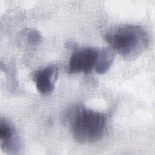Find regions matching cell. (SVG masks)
Here are the masks:
<instances>
[{
    "mask_svg": "<svg viewBox=\"0 0 155 155\" xmlns=\"http://www.w3.org/2000/svg\"><path fill=\"white\" fill-rule=\"evenodd\" d=\"M63 124L79 143H88L100 140L106 127L105 116L101 113L76 104L68 107L62 116Z\"/></svg>",
    "mask_w": 155,
    "mask_h": 155,
    "instance_id": "obj_1",
    "label": "cell"
},
{
    "mask_svg": "<svg viewBox=\"0 0 155 155\" xmlns=\"http://www.w3.org/2000/svg\"><path fill=\"white\" fill-rule=\"evenodd\" d=\"M104 38L113 51L127 60L139 58L149 45L148 33L137 25L122 24L112 27L105 33Z\"/></svg>",
    "mask_w": 155,
    "mask_h": 155,
    "instance_id": "obj_2",
    "label": "cell"
},
{
    "mask_svg": "<svg viewBox=\"0 0 155 155\" xmlns=\"http://www.w3.org/2000/svg\"><path fill=\"white\" fill-rule=\"evenodd\" d=\"M99 49L85 47L76 50L71 55L68 66L69 73H89L97 63Z\"/></svg>",
    "mask_w": 155,
    "mask_h": 155,
    "instance_id": "obj_3",
    "label": "cell"
},
{
    "mask_svg": "<svg viewBox=\"0 0 155 155\" xmlns=\"http://www.w3.org/2000/svg\"><path fill=\"white\" fill-rule=\"evenodd\" d=\"M57 77V67L50 65L34 71L31 78L35 83L38 91L41 94L47 96L53 92Z\"/></svg>",
    "mask_w": 155,
    "mask_h": 155,
    "instance_id": "obj_4",
    "label": "cell"
},
{
    "mask_svg": "<svg viewBox=\"0 0 155 155\" xmlns=\"http://www.w3.org/2000/svg\"><path fill=\"white\" fill-rule=\"evenodd\" d=\"M0 143L1 148L8 153H15L21 147V140L14 127L2 118L0 120Z\"/></svg>",
    "mask_w": 155,
    "mask_h": 155,
    "instance_id": "obj_5",
    "label": "cell"
},
{
    "mask_svg": "<svg viewBox=\"0 0 155 155\" xmlns=\"http://www.w3.org/2000/svg\"><path fill=\"white\" fill-rule=\"evenodd\" d=\"M114 58V51L111 48H102L99 50L97 63L94 67L96 73L104 74L110 68Z\"/></svg>",
    "mask_w": 155,
    "mask_h": 155,
    "instance_id": "obj_6",
    "label": "cell"
}]
</instances>
